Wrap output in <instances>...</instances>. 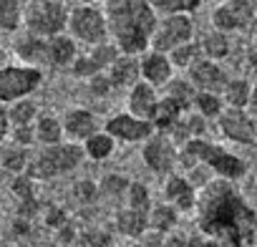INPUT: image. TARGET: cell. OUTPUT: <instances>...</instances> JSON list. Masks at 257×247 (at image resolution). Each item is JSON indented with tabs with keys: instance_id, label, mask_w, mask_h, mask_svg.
I'll return each mask as SVG.
<instances>
[{
	"instance_id": "cell-1",
	"label": "cell",
	"mask_w": 257,
	"mask_h": 247,
	"mask_svg": "<svg viewBox=\"0 0 257 247\" xmlns=\"http://www.w3.org/2000/svg\"><path fill=\"white\" fill-rule=\"evenodd\" d=\"M197 227L204 239L219 247H247L257 234V212L239 194L234 182L212 179L197 194Z\"/></svg>"
},
{
	"instance_id": "cell-2",
	"label": "cell",
	"mask_w": 257,
	"mask_h": 247,
	"mask_svg": "<svg viewBox=\"0 0 257 247\" xmlns=\"http://www.w3.org/2000/svg\"><path fill=\"white\" fill-rule=\"evenodd\" d=\"M103 13L108 38L123 56H144L149 51L159 21L149 0H103Z\"/></svg>"
},
{
	"instance_id": "cell-3",
	"label": "cell",
	"mask_w": 257,
	"mask_h": 247,
	"mask_svg": "<svg viewBox=\"0 0 257 247\" xmlns=\"http://www.w3.org/2000/svg\"><path fill=\"white\" fill-rule=\"evenodd\" d=\"M13 51L18 63L31 68H71L78 58L76 41L68 33L53 36V38H38L28 31H21L13 41Z\"/></svg>"
},
{
	"instance_id": "cell-4",
	"label": "cell",
	"mask_w": 257,
	"mask_h": 247,
	"mask_svg": "<svg viewBox=\"0 0 257 247\" xmlns=\"http://www.w3.org/2000/svg\"><path fill=\"white\" fill-rule=\"evenodd\" d=\"M194 164H204L217 179H227V182H237L247 174V162L242 157L207 139H192L179 149V167L187 172Z\"/></svg>"
},
{
	"instance_id": "cell-5",
	"label": "cell",
	"mask_w": 257,
	"mask_h": 247,
	"mask_svg": "<svg viewBox=\"0 0 257 247\" xmlns=\"http://www.w3.org/2000/svg\"><path fill=\"white\" fill-rule=\"evenodd\" d=\"M83 159H86V154H83L81 144L63 142V144H56V147H41L31 157V164H28L26 174L33 182L56 179V177H63V174L78 169L83 164Z\"/></svg>"
},
{
	"instance_id": "cell-6",
	"label": "cell",
	"mask_w": 257,
	"mask_h": 247,
	"mask_svg": "<svg viewBox=\"0 0 257 247\" xmlns=\"http://www.w3.org/2000/svg\"><path fill=\"white\" fill-rule=\"evenodd\" d=\"M66 33L88 48H96L101 43H108V26L106 13L98 6H76L68 11V26Z\"/></svg>"
},
{
	"instance_id": "cell-7",
	"label": "cell",
	"mask_w": 257,
	"mask_h": 247,
	"mask_svg": "<svg viewBox=\"0 0 257 247\" xmlns=\"http://www.w3.org/2000/svg\"><path fill=\"white\" fill-rule=\"evenodd\" d=\"M23 31L38 38H53L66 33L68 26V8L63 0H48L38 6H23Z\"/></svg>"
},
{
	"instance_id": "cell-8",
	"label": "cell",
	"mask_w": 257,
	"mask_h": 247,
	"mask_svg": "<svg viewBox=\"0 0 257 247\" xmlns=\"http://www.w3.org/2000/svg\"><path fill=\"white\" fill-rule=\"evenodd\" d=\"M43 83V71L23 63L0 66V103L11 106L21 98L33 96V91Z\"/></svg>"
},
{
	"instance_id": "cell-9",
	"label": "cell",
	"mask_w": 257,
	"mask_h": 247,
	"mask_svg": "<svg viewBox=\"0 0 257 247\" xmlns=\"http://www.w3.org/2000/svg\"><path fill=\"white\" fill-rule=\"evenodd\" d=\"M189 41H194V21H192V16H184V13L159 16L149 51L169 56L172 51H177L179 46H184Z\"/></svg>"
},
{
	"instance_id": "cell-10",
	"label": "cell",
	"mask_w": 257,
	"mask_h": 247,
	"mask_svg": "<svg viewBox=\"0 0 257 247\" xmlns=\"http://www.w3.org/2000/svg\"><path fill=\"white\" fill-rule=\"evenodd\" d=\"M142 159L154 174L169 177L179 167V147L172 142L169 134L154 132L142 147Z\"/></svg>"
},
{
	"instance_id": "cell-11",
	"label": "cell",
	"mask_w": 257,
	"mask_h": 247,
	"mask_svg": "<svg viewBox=\"0 0 257 247\" xmlns=\"http://www.w3.org/2000/svg\"><path fill=\"white\" fill-rule=\"evenodd\" d=\"M219 134L242 147H257V121L247 108H224L222 116L217 118Z\"/></svg>"
},
{
	"instance_id": "cell-12",
	"label": "cell",
	"mask_w": 257,
	"mask_h": 247,
	"mask_svg": "<svg viewBox=\"0 0 257 247\" xmlns=\"http://www.w3.org/2000/svg\"><path fill=\"white\" fill-rule=\"evenodd\" d=\"M103 132L113 142H121V144H144L154 134V127L149 121L137 118L128 111H123V113H113L111 118H106Z\"/></svg>"
},
{
	"instance_id": "cell-13",
	"label": "cell",
	"mask_w": 257,
	"mask_h": 247,
	"mask_svg": "<svg viewBox=\"0 0 257 247\" xmlns=\"http://www.w3.org/2000/svg\"><path fill=\"white\" fill-rule=\"evenodd\" d=\"M254 16L257 13L249 6V0H222L212 11V26H214V31H222V33L249 31Z\"/></svg>"
},
{
	"instance_id": "cell-14",
	"label": "cell",
	"mask_w": 257,
	"mask_h": 247,
	"mask_svg": "<svg viewBox=\"0 0 257 247\" xmlns=\"http://www.w3.org/2000/svg\"><path fill=\"white\" fill-rule=\"evenodd\" d=\"M118 56H121V51H118L111 41H108V43H101V46H96V48H91V51H86V53H78V58H76L73 66H71V73H73L76 78H86V81H88V78H93V76L106 73Z\"/></svg>"
},
{
	"instance_id": "cell-15",
	"label": "cell",
	"mask_w": 257,
	"mask_h": 247,
	"mask_svg": "<svg viewBox=\"0 0 257 247\" xmlns=\"http://www.w3.org/2000/svg\"><path fill=\"white\" fill-rule=\"evenodd\" d=\"M187 78H189V83L197 91H202V93H217V96H222L224 86L229 83L227 71L217 61H209V58H199L187 71Z\"/></svg>"
},
{
	"instance_id": "cell-16",
	"label": "cell",
	"mask_w": 257,
	"mask_h": 247,
	"mask_svg": "<svg viewBox=\"0 0 257 247\" xmlns=\"http://www.w3.org/2000/svg\"><path fill=\"white\" fill-rule=\"evenodd\" d=\"M61 124H63V137H66V142L81 144V147H83L96 132H101V129H98V118H96L88 108H68V111L63 113Z\"/></svg>"
},
{
	"instance_id": "cell-17",
	"label": "cell",
	"mask_w": 257,
	"mask_h": 247,
	"mask_svg": "<svg viewBox=\"0 0 257 247\" xmlns=\"http://www.w3.org/2000/svg\"><path fill=\"white\" fill-rule=\"evenodd\" d=\"M139 71H142V81L154 86L157 91H162L174 78V66L169 56L157 51H147L144 56H139Z\"/></svg>"
},
{
	"instance_id": "cell-18",
	"label": "cell",
	"mask_w": 257,
	"mask_h": 247,
	"mask_svg": "<svg viewBox=\"0 0 257 247\" xmlns=\"http://www.w3.org/2000/svg\"><path fill=\"white\" fill-rule=\"evenodd\" d=\"M197 189L192 187V182L184 177V174H169L167 182H164V202L172 204L179 214L182 212H194L197 207Z\"/></svg>"
},
{
	"instance_id": "cell-19",
	"label": "cell",
	"mask_w": 257,
	"mask_h": 247,
	"mask_svg": "<svg viewBox=\"0 0 257 247\" xmlns=\"http://www.w3.org/2000/svg\"><path fill=\"white\" fill-rule=\"evenodd\" d=\"M159 98H162V91H157L154 86H149L144 81H139L137 86L128 88L126 111L132 113V116H137V118L149 121L152 113H154V108H157V103H159Z\"/></svg>"
},
{
	"instance_id": "cell-20",
	"label": "cell",
	"mask_w": 257,
	"mask_h": 247,
	"mask_svg": "<svg viewBox=\"0 0 257 247\" xmlns=\"http://www.w3.org/2000/svg\"><path fill=\"white\" fill-rule=\"evenodd\" d=\"M108 81L113 88H132L142 81V71H139V56H118L111 68L106 71Z\"/></svg>"
},
{
	"instance_id": "cell-21",
	"label": "cell",
	"mask_w": 257,
	"mask_h": 247,
	"mask_svg": "<svg viewBox=\"0 0 257 247\" xmlns=\"http://www.w3.org/2000/svg\"><path fill=\"white\" fill-rule=\"evenodd\" d=\"M116 229L123 237H132V239H142L149 232V212H139V209H118L116 212Z\"/></svg>"
},
{
	"instance_id": "cell-22",
	"label": "cell",
	"mask_w": 257,
	"mask_h": 247,
	"mask_svg": "<svg viewBox=\"0 0 257 247\" xmlns=\"http://www.w3.org/2000/svg\"><path fill=\"white\" fill-rule=\"evenodd\" d=\"M162 96H167L172 103H177L184 113H189L194 108V98H197V88L189 83V78H179L174 76L164 88H162Z\"/></svg>"
},
{
	"instance_id": "cell-23",
	"label": "cell",
	"mask_w": 257,
	"mask_h": 247,
	"mask_svg": "<svg viewBox=\"0 0 257 247\" xmlns=\"http://www.w3.org/2000/svg\"><path fill=\"white\" fill-rule=\"evenodd\" d=\"M182 116H184V111H182L177 103H172L167 96H162L159 103H157V108H154V113H152V118H149V124L154 127V132L169 134L177 124H179Z\"/></svg>"
},
{
	"instance_id": "cell-24",
	"label": "cell",
	"mask_w": 257,
	"mask_h": 247,
	"mask_svg": "<svg viewBox=\"0 0 257 247\" xmlns=\"http://www.w3.org/2000/svg\"><path fill=\"white\" fill-rule=\"evenodd\" d=\"M31 149H23V147H16V144H3L0 147V169H6L16 177L26 174L28 172V164H31Z\"/></svg>"
},
{
	"instance_id": "cell-25",
	"label": "cell",
	"mask_w": 257,
	"mask_h": 247,
	"mask_svg": "<svg viewBox=\"0 0 257 247\" xmlns=\"http://www.w3.org/2000/svg\"><path fill=\"white\" fill-rule=\"evenodd\" d=\"M177 222H179V212L172 204H167V202L154 204L149 209V232H157V234L167 237V234H172L177 229Z\"/></svg>"
},
{
	"instance_id": "cell-26",
	"label": "cell",
	"mask_w": 257,
	"mask_h": 247,
	"mask_svg": "<svg viewBox=\"0 0 257 247\" xmlns=\"http://www.w3.org/2000/svg\"><path fill=\"white\" fill-rule=\"evenodd\" d=\"M33 129H36V144H41V147H56V144L66 142L63 124L56 116H38V121L33 124Z\"/></svg>"
},
{
	"instance_id": "cell-27",
	"label": "cell",
	"mask_w": 257,
	"mask_h": 247,
	"mask_svg": "<svg viewBox=\"0 0 257 247\" xmlns=\"http://www.w3.org/2000/svg\"><path fill=\"white\" fill-rule=\"evenodd\" d=\"M252 96V83L247 78H229V83L222 91V101L227 108H247Z\"/></svg>"
},
{
	"instance_id": "cell-28",
	"label": "cell",
	"mask_w": 257,
	"mask_h": 247,
	"mask_svg": "<svg viewBox=\"0 0 257 247\" xmlns=\"http://www.w3.org/2000/svg\"><path fill=\"white\" fill-rule=\"evenodd\" d=\"M38 103L28 96V98H21L16 103L8 106V121H11V129L16 127H33L38 121Z\"/></svg>"
},
{
	"instance_id": "cell-29",
	"label": "cell",
	"mask_w": 257,
	"mask_h": 247,
	"mask_svg": "<svg viewBox=\"0 0 257 247\" xmlns=\"http://www.w3.org/2000/svg\"><path fill=\"white\" fill-rule=\"evenodd\" d=\"M23 0H0V31L18 33L23 28Z\"/></svg>"
},
{
	"instance_id": "cell-30",
	"label": "cell",
	"mask_w": 257,
	"mask_h": 247,
	"mask_svg": "<svg viewBox=\"0 0 257 247\" xmlns=\"http://www.w3.org/2000/svg\"><path fill=\"white\" fill-rule=\"evenodd\" d=\"M199 48H202V58H209V61L219 63L222 58L229 56V36L222 33V31H212L199 41Z\"/></svg>"
},
{
	"instance_id": "cell-31",
	"label": "cell",
	"mask_w": 257,
	"mask_h": 247,
	"mask_svg": "<svg viewBox=\"0 0 257 247\" xmlns=\"http://www.w3.org/2000/svg\"><path fill=\"white\" fill-rule=\"evenodd\" d=\"M113 149H116V142L101 129V132H96L86 144H83V154H86V159H93V162H103V159H108L111 154H113Z\"/></svg>"
},
{
	"instance_id": "cell-32",
	"label": "cell",
	"mask_w": 257,
	"mask_h": 247,
	"mask_svg": "<svg viewBox=\"0 0 257 247\" xmlns=\"http://www.w3.org/2000/svg\"><path fill=\"white\" fill-rule=\"evenodd\" d=\"M227 106H224V101H222V96H217V93H202V91H197V98H194V113H199L202 118H207V121H217L219 116H222V111H224Z\"/></svg>"
},
{
	"instance_id": "cell-33",
	"label": "cell",
	"mask_w": 257,
	"mask_h": 247,
	"mask_svg": "<svg viewBox=\"0 0 257 247\" xmlns=\"http://www.w3.org/2000/svg\"><path fill=\"white\" fill-rule=\"evenodd\" d=\"M199 58H202V48H199L197 41H189V43H184V46H179L177 51L169 53V61H172L174 71H189Z\"/></svg>"
},
{
	"instance_id": "cell-34",
	"label": "cell",
	"mask_w": 257,
	"mask_h": 247,
	"mask_svg": "<svg viewBox=\"0 0 257 247\" xmlns=\"http://www.w3.org/2000/svg\"><path fill=\"white\" fill-rule=\"evenodd\" d=\"M126 207L128 209H139V212H149L154 207L147 184H142V182H132V184H128V189H126Z\"/></svg>"
},
{
	"instance_id": "cell-35",
	"label": "cell",
	"mask_w": 257,
	"mask_h": 247,
	"mask_svg": "<svg viewBox=\"0 0 257 247\" xmlns=\"http://www.w3.org/2000/svg\"><path fill=\"white\" fill-rule=\"evenodd\" d=\"M149 3H152V8H154L157 13H162V16H174V13L189 16L192 11L199 8L202 0H149Z\"/></svg>"
},
{
	"instance_id": "cell-36",
	"label": "cell",
	"mask_w": 257,
	"mask_h": 247,
	"mask_svg": "<svg viewBox=\"0 0 257 247\" xmlns=\"http://www.w3.org/2000/svg\"><path fill=\"white\" fill-rule=\"evenodd\" d=\"M128 182L126 177H121V174H106L103 179H101V184H98V192L101 194H106V197H126V189H128Z\"/></svg>"
},
{
	"instance_id": "cell-37",
	"label": "cell",
	"mask_w": 257,
	"mask_h": 247,
	"mask_svg": "<svg viewBox=\"0 0 257 247\" xmlns=\"http://www.w3.org/2000/svg\"><path fill=\"white\" fill-rule=\"evenodd\" d=\"M81 247H113V237L101 227H91L81 232Z\"/></svg>"
},
{
	"instance_id": "cell-38",
	"label": "cell",
	"mask_w": 257,
	"mask_h": 247,
	"mask_svg": "<svg viewBox=\"0 0 257 247\" xmlns=\"http://www.w3.org/2000/svg\"><path fill=\"white\" fill-rule=\"evenodd\" d=\"M8 142L16 144V147L31 149V147H36V129L33 127H16V129H11Z\"/></svg>"
},
{
	"instance_id": "cell-39",
	"label": "cell",
	"mask_w": 257,
	"mask_h": 247,
	"mask_svg": "<svg viewBox=\"0 0 257 247\" xmlns=\"http://www.w3.org/2000/svg\"><path fill=\"white\" fill-rule=\"evenodd\" d=\"M13 192H16L23 202H33V179H31L28 174L16 177V182H13Z\"/></svg>"
},
{
	"instance_id": "cell-40",
	"label": "cell",
	"mask_w": 257,
	"mask_h": 247,
	"mask_svg": "<svg viewBox=\"0 0 257 247\" xmlns=\"http://www.w3.org/2000/svg\"><path fill=\"white\" fill-rule=\"evenodd\" d=\"M111 88H113V86H111V81H108V76H106V73L88 78V91H91L93 96H106Z\"/></svg>"
},
{
	"instance_id": "cell-41",
	"label": "cell",
	"mask_w": 257,
	"mask_h": 247,
	"mask_svg": "<svg viewBox=\"0 0 257 247\" xmlns=\"http://www.w3.org/2000/svg\"><path fill=\"white\" fill-rule=\"evenodd\" d=\"M8 134H11V121H8V106L0 103V147L8 142Z\"/></svg>"
},
{
	"instance_id": "cell-42",
	"label": "cell",
	"mask_w": 257,
	"mask_h": 247,
	"mask_svg": "<svg viewBox=\"0 0 257 247\" xmlns=\"http://www.w3.org/2000/svg\"><path fill=\"white\" fill-rule=\"evenodd\" d=\"M76 192H78V199H83V202H91V199H96V184H91V182H78L76 184Z\"/></svg>"
},
{
	"instance_id": "cell-43",
	"label": "cell",
	"mask_w": 257,
	"mask_h": 247,
	"mask_svg": "<svg viewBox=\"0 0 257 247\" xmlns=\"http://www.w3.org/2000/svg\"><path fill=\"white\" fill-rule=\"evenodd\" d=\"M247 111H249L252 118L257 121V83H252V96H249V106H247Z\"/></svg>"
},
{
	"instance_id": "cell-44",
	"label": "cell",
	"mask_w": 257,
	"mask_h": 247,
	"mask_svg": "<svg viewBox=\"0 0 257 247\" xmlns=\"http://www.w3.org/2000/svg\"><path fill=\"white\" fill-rule=\"evenodd\" d=\"M247 58H249V66L257 71V46H252V48L247 51Z\"/></svg>"
},
{
	"instance_id": "cell-45",
	"label": "cell",
	"mask_w": 257,
	"mask_h": 247,
	"mask_svg": "<svg viewBox=\"0 0 257 247\" xmlns=\"http://www.w3.org/2000/svg\"><path fill=\"white\" fill-rule=\"evenodd\" d=\"M0 66H6V46H3V31H0Z\"/></svg>"
},
{
	"instance_id": "cell-46",
	"label": "cell",
	"mask_w": 257,
	"mask_h": 247,
	"mask_svg": "<svg viewBox=\"0 0 257 247\" xmlns=\"http://www.w3.org/2000/svg\"><path fill=\"white\" fill-rule=\"evenodd\" d=\"M197 247H219L217 242H212V239H199V244Z\"/></svg>"
},
{
	"instance_id": "cell-47",
	"label": "cell",
	"mask_w": 257,
	"mask_h": 247,
	"mask_svg": "<svg viewBox=\"0 0 257 247\" xmlns=\"http://www.w3.org/2000/svg\"><path fill=\"white\" fill-rule=\"evenodd\" d=\"M249 33H252V38H257V16H254V21H252V26H249Z\"/></svg>"
},
{
	"instance_id": "cell-48",
	"label": "cell",
	"mask_w": 257,
	"mask_h": 247,
	"mask_svg": "<svg viewBox=\"0 0 257 247\" xmlns=\"http://www.w3.org/2000/svg\"><path fill=\"white\" fill-rule=\"evenodd\" d=\"M38 3H48V0H23V6H38Z\"/></svg>"
},
{
	"instance_id": "cell-49",
	"label": "cell",
	"mask_w": 257,
	"mask_h": 247,
	"mask_svg": "<svg viewBox=\"0 0 257 247\" xmlns=\"http://www.w3.org/2000/svg\"><path fill=\"white\" fill-rule=\"evenodd\" d=\"M98 0H78V6H96Z\"/></svg>"
},
{
	"instance_id": "cell-50",
	"label": "cell",
	"mask_w": 257,
	"mask_h": 247,
	"mask_svg": "<svg viewBox=\"0 0 257 247\" xmlns=\"http://www.w3.org/2000/svg\"><path fill=\"white\" fill-rule=\"evenodd\" d=\"M249 6L254 8V13H257V0H249Z\"/></svg>"
},
{
	"instance_id": "cell-51",
	"label": "cell",
	"mask_w": 257,
	"mask_h": 247,
	"mask_svg": "<svg viewBox=\"0 0 257 247\" xmlns=\"http://www.w3.org/2000/svg\"><path fill=\"white\" fill-rule=\"evenodd\" d=\"M254 244H257V234H254Z\"/></svg>"
}]
</instances>
